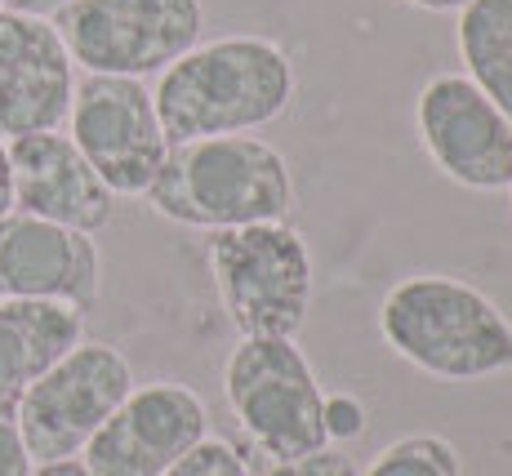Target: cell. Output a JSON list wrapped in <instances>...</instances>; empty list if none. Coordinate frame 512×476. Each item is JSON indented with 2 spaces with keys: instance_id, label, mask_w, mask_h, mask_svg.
Listing matches in <instances>:
<instances>
[{
  "instance_id": "7402d4cb",
  "label": "cell",
  "mask_w": 512,
  "mask_h": 476,
  "mask_svg": "<svg viewBox=\"0 0 512 476\" xmlns=\"http://www.w3.org/2000/svg\"><path fill=\"white\" fill-rule=\"evenodd\" d=\"M32 476H90L81 459H58V463H36Z\"/></svg>"
},
{
  "instance_id": "6da1fadb",
  "label": "cell",
  "mask_w": 512,
  "mask_h": 476,
  "mask_svg": "<svg viewBox=\"0 0 512 476\" xmlns=\"http://www.w3.org/2000/svg\"><path fill=\"white\" fill-rule=\"evenodd\" d=\"M294 98V67L263 36H223L192 45L156 81V121L174 143L250 134L272 125Z\"/></svg>"
},
{
  "instance_id": "3957f363",
  "label": "cell",
  "mask_w": 512,
  "mask_h": 476,
  "mask_svg": "<svg viewBox=\"0 0 512 476\" xmlns=\"http://www.w3.org/2000/svg\"><path fill=\"white\" fill-rule=\"evenodd\" d=\"M147 205L161 218L201 232H228L250 223H281L294 205L290 165L272 143L250 134L174 143Z\"/></svg>"
},
{
  "instance_id": "44dd1931",
  "label": "cell",
  "mask_w": 512,
  "mask_h": 476,
  "mask_svg": "<svg viewBox=\"0 0 512 476\" xmlns=\"http://www.w3.org/2000/svg\"><path fill=\"white\" fill-rule=\"evenodd\" d=\"M14 210V170H9V147L0 143V218Z\"/></svg>"
},
{
  "instance_id": "5b68a950",
  "label": "cell",
  "mask_w": 512,
  "mask_h": 476,
  "mask_svg": "<svg viewBox=\"0 0 512 476\" xmlns=\"http://www.w3.org/2000/svg\"><path fill=\"white\" fill-rule=\"evenodd\" d=\"M223 392L268 459H303L330 445L321 428L326 392L294 339H241L223 365Z\"/></svg>"
},
{
  "instance_id": "e0dca14e",
  "label": "cell",
  "mask_w": 512,
  "mask_h": 476,
  "mask_svg": "<svg viewBox=\"0 0 512 476\" xmlns=\"http://www.w3.org/2000/svg\"><path fill=\"white\" fill-rule=\"evenodd\" d=\"M165 476H250V468H245V459L232 450L228 441L205 436V441H196Z\"/></svg>"
},
{
  "instance_id": "4fadbf2b",
  "label": "cell",
  "mask_w": 512,
  "mask_h": 476,
  "mask_svg": "<svg viewBox=\"0 0 512 476\" xmlns=\"http://www.w3.org/2000/svg\"><path fill=\"white\" fill-rule=\"evenodd\" d=\"M0 299H54L90 307L98 299L94 236L9 210L0 218Z\"/></svg>"
},
{
  "instance_id": "5bb4252c",
  "label": "cell",
  "mask_w": 512,
  "mask_h": 476,
  "mask_svg": "<svg viewBox=\"0 0 512 476\" xmlns=\"http://www.w3.org/2000/svg\"><path fill=\"white\" fill-rule=\"evenodd\" d=\"M85 339V307L54 299H0V401H18Z\"/></svg>"
},
{
  "instance_id": "7a4b0ae2",
  "label": "cell",
  "mask_w": 512,
  "mask_h": 476,
  "mask_svg": "<svg viewBox=\"0 0 512 476\" xmlns=\"http://www.w3.org/2000/svg\"><path fill=\"white\" fill-rule=\"evenodd\" d=\"M379 334L432 379L472 383L512 370L508 312L459 276L423 272L397 281L379 303Z\"/></svg>"
},
{
  "instance_id": "2e32d148",
  "label": "cell",
  "mask_w": 512,
  "mask_h": 476,
  "mask_svg": "<svg viewBox=\"0 0 512 476\" xmlns=\"http://www.w3.org/2000/svg\"><path fill=\"white\" fill-rule=\"evenodd\" d=\"M361 476H459V459L441 436H406L388 445Z\"/></svg>"
},
{
  "instance_id": "d6986e66",
  "label": "cell",
  "mask_w": 512,
  "mask_h": 476,
  "mask_svg": "<svg viewBox=\"0 0 512 476\" xmlns=\"http://www.w3.org/2000/svg\"><path fill=\"white\" fill-rule=\"evenodd\" d=\"M268 476H361L352 454L339 450H317V454H303V459H272Z\"/></svg>"
},
{
  "instance_id": "9c48e42d",
  "label": "cell",
  "mask_w": 512,
  "mask_h": 476,
  "mask_svg": "<svg viewBox=\"0 0 512 476\" xmlns=\"http://www.w3.org/2000/svg\"><path fill=\"white\" fill-rule=\"evenodd\" d=\"M415 130L450 183L468 192H504L512 183V121L468 76L441 72L419 89Z\"/></svg>"
},
{
  "instance_id": "8992f818",
  "label": "cell",
  "mask_w": 512,
  "mask_h": 476,
  "mask_svg": "<svg viewBox=\"0 0 512 476\" xmlns=\"http://www.w3.org/2000/svg\"><path fill=\"white\" fill-rule=\"evenodd\" d=\"M67 54L90 76L143 81L201 45V0H67L54 18Z\"/></svg>"
},
{
  "instance_id": "52a82bcc",
  "label": "cell",
  "mask_w": 512,
  "mask_h": 476,
  "mask_svg": "<svg viewBox=\"0 0 512 476\" xmlns=\"http://www.w3.org/2000/svg\"><path fill=\"white\" fill-rule=\"evenodd\" d=\"M134 392V370L112 343H76L14 401L32 463L76 459L112 410Z\"/></svg>"
},
{
  "instance_id": "7c38bea8",
  "label": "cell",
  "mask_w": 512,
  "mask_h": 476,
  "mask_svg": "<svg viewBox=\"0 0 512 476\" xmlns=\"http://www.w3.org/2000/svg\"><path fill=\"white\" fill-rule=\"evenodd\" d=\"M9 170H14V210L45 218V223L72 227L94 236L112 223L116 192L103 183L72 134H27L9 143Z\"/></svg>"
},
{
  "instance_id": "ba28073f",
  "label": "cell",
  "mask_w": 512,
  "mask_h": 476,
  "mask_svg": "<svg viewBox=\"0 0 512 476\" xmlns=\"http://www.w3.org/2000/svg\"><path fill=\"white\" fill-rule=\"evenodd\" d=\"M67 121L72 143L116 196H147L170 156L152 89L130 76H85L72 94Z\"/></svg>"
},
{
  "instance_id": "30bf717a",
  "label": "cell",
  "mask_w": 512,
  "mask_h": 476,
  "mask_svg": "<svg viewBox=\"0 0 512 476\" xmlns=\"http://www.w3.org/2000/svg\"><path fill=\"white\" fill-rule=\"evenodd\" d=\"M205 436H210V414L192 388L143 383L90 436L81 463L90 476H165Z\"/></svg>"
},
{
  "instance_id": "d4e9b609",
  "label": "cell",
  "mask_w": 512,
  "mask_h": 476,
  "mask_svg": "<svg viewBox=\"0 0 512 476\" xmlns=\"http://www.w3.org/2000/svg\"><path fill=\"white\" fill-rule=\"evenodd\" d=\"M0 5H5V0H0Z\"/></svg>"
},
{
  "instance_id": "cb8c5ba5",
  "label": "cell",
  "mask_w": 512,
  "mask_h": 476,
  "mask_svg": "<svg viewBox=\"0 0 512 476\" xmlns=\"http://www.w3.org/2000/svg\"><path fill=\"white\" fill-rule=\"evenodd\" d=\"M406 5L428 9V14H446V9H464V5H472V0H406Z\"/></svg>"
},
{
  "instance_id": "603a6c76",
  "label": "cell",
  "mask_w": 512,
  "mask_h": 476,
  "mask_svg": "<svg viewBox=\"0 0 512 476\" xmlns=\"http://www.w3.org/2000/svg\"><path fill=\"white\" fill-rule=\"evenodd\" d=\"M67 0H9V9L14 14H36V18H45V14H58Z\"/></svg>"
},
{
  "instance_id": "ffe728a7",
  "label": "cell",
  "mask_w": 512,
  "mask_h": 476,
  "mask_svg": "<svg viewBox=\"0 0 512 476\" xmlns=\"http://www.w3.org/2000/svg\"><path fill=\"white\" fill-rule=\"evenodd\" d=\"M32 454H27L23 428H18L14 401H0V476H32Z\"/></svg>"
},
{
  "instance_id": "9a60e30c",
  "label": "cell",
  "mask_w": 512,
  "mask_h": 476,
  "mask_svg": "<svg viewBox=\"0 0 512 476\" xmlns=\"http://www.w3.org/2000/svg\"><path fill=\"white\" fill-rule=\"evenodd\" d=\"M464 76L512 121V0H472L459 9Z\"/></svg>"
},
{
  "instance_id": "277c9868",
  "label": "cell",
  "mask_w": 512,
  "mask_h": 476,
  "mask_svg": "<svg viewBox=\"0 0 512 476\" xmlns=\"http://www.w3.org/2000/svg\"><path fill=\"white\" fill-rule=\"evenodd\" d=\"M214 290L241 339H294L312 307V254L290 223L210 232Z\"/></svg>"
},
{
  "instance_id": "484cf974",
  "label": "cell",
  "mask_w": 512,
  "mask_h": 476,
  "mask_svg": "<svg viewBox=\"0 0 512 476\" xmlns=\"http://www.w3.org/2000/svg\"><path fill=\"white\" fill-rule=\"evenodd\" d=\"M508 187H512V183H508Z\"/></svg>"
},
{
  "instance_id": "8fae6325",
  "label": "cell",
  "mask_w": 512,
  "mask_h": 476,
  "mask_svg": "<svg viewBox=\"0 0 512 476\" xmlns=\"http://www.w3.org/2000/svg\"><path fill=\"white\" fill-rule=\"evenodd\" d=\"M76 63L49 18L0 9V134H49L67 121Z\"/></svg>"
},
{
  "instance_id": "ac0fdd59",
  "label": "cell",
  "mask_w": 512,
  "mask_h": 476,
  "mask_svg": "<svg viewBox=\"0 0 512 476\" xmlns=\"http://www.w3.org/2000/svg\"><path fill=\"white\" fill-rule=\"evenodd\" d=\"M321 428H326V441H357L366 432V405L357 396L339 392V396H326L321 401Z\"/></svg>"
}]
</instances>
